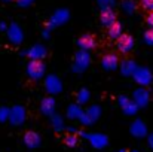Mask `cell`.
Listing matches in <instances>:
<instances>
[{
  "label": "cell",
  "mask_w": 153,
  "mask_h": 152,
  "mask_svg": "<svg viewBox=\"0 0 153 152\" xmlns=\"http://www.w3.org/2000/svg\"><path fill=\"white\" fill-rule=\"evenodd\" d=\"M116 48L120 51V52H129V51L134 48V39H132V36L123 33V34L116 40Z\"/></svg>",
  "instance_id": "6da1fadb"
},
{
  "label": "cell",
  "mask_w": 153,
  "mask_h": 152,
  "mask_svg": "<svg viewBox=\"0 0 153 152\" xmlns=\"http://www.w3.org/2000/svg\"><path fill=\"white\" fill-rule=\"evenodd\" d=\"M79 45L83 49H92L97 45V39H95L94 34H85V36H82L79 39Z\"/></svg>",
  "instance_id": "7a4b0ae2"
},
{
  "label": "cell",
  "mask_w": 153,
  "mask_h": 152,
  "mask_svg": "<svg viewBox=\"0 0 153 152\" xmlns=\"http://www.w3.org/2000/svg\"><path fill=\"white\" fill-rule=\"evenodd\" d=\"M101 22L104 24V25L110 27L111 24L116 22V15H114L110 9H104V10L101 12Z\"/></svg>",
  "instance_id": "3957f363"
},
{
  "label": "cell",
  "mask_w": 153,
  "mask_h": 152,
  "mask_svg": "<svg viewBox=\"0 0 153 152\" xmlns=\"http://www.w3.org/2000/svg\"><path fill=\"white\" fill-rule=\"evenodd\" d=\"M108 37L110 39H114V40H117L123 33H122V25L119 24V22H114V24H111L110 27H108Z\"/></svg>",
  "instance_id": "277c9868"
},
{
  "label": "cell",
  "mask_w": 153,
  "mask_h": 152,
  "mask_svg": "<svg viewBox=\"0 0 153 152\" xmlns=\"http://www.w3.org/2000/svg\"><path fill=\"white\" fill-rule=\"evenodd\" d=\"M102 66L105 67V69H114L116 66H117V57L116 55H113V54H108V55H105L104 58H102Z\"/></svg>",
  "instance_id": "5b68a950"
},
{
  "label": "cell",
  "mask_w": 153,
  "mask_h": 152,
  "mask_svg": "<svg viewBox=\"0 0 153 152\" xmlns=\"http://www.w3.org/2000/svg\"><path fill=\"white\" fill-rule=\"evenodd\" d=\"M141 6H143V9L153 12V0H141Z\"/></svg>",
  "instance_id": "8992f818"
},
{
  "label": "cell",
  "mask_w": 153,
  "mask_h": 152,
  "mask_svg": "<svg viewBox=\"0 0 153 152\" xmlns=\"http://www.w3.org/2000/svg\"><path fill=\"white\" fill-rule=\"evenodd\" d=\"M144 39H146V42H147L149 45H153V30H152V28H150L149 31H146Z\"/></svg>",
  "instance_id": "52a82bcc"
},
{
  "label": "cell",
  "mask_w": 153,
  "mask_h": 152,
  "mask_svg": "<svg viewBox=\"0 0 153 152\" xmlns=\"http://www.w3.org/2000/svg\"><path fill=\"white\" fill-rule=\"evenodd\" d=\"M146 22H147V25L150 27L153 30V12H150L149 15H147V18H146Z\"/></svg>",
  "instance_id": "ba28073f"
}]
</instances>
